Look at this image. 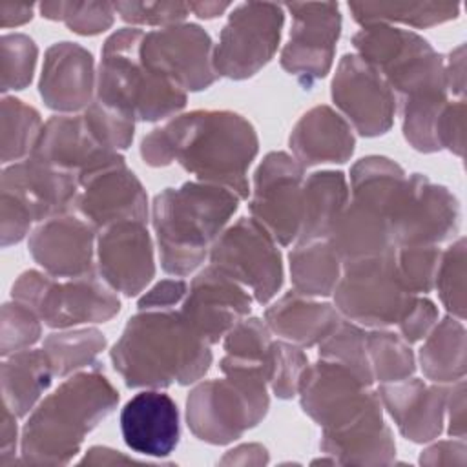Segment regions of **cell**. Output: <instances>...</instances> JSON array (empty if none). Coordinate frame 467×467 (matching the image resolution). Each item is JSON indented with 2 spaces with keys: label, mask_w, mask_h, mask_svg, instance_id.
Masks as SVG:
<instances>
[{
  "label": "cell",
  "mask_w": 467,
  "mask_h": 467,
  "mask_svg": "<svg viewBox=\"0 0 467 467\" xmlns=\"http://www.w3.org/2000/svg\"><path fill=\"white\" fill-rule=\"evenodd\" d=\"M113 368L130 389H164L199 381L212 365L210 343L181 310H140L109 350Z\"/></svg>",
  "instance_id": "cell-2"
},
{
  "label": "cell",
  "mask_w": 467,
  "mask_h": 467,
  "mask_svg": "<svg viewBox=\"0 0 467 467\" xmlns=\"http://www.w3.org/2000/svg\"><path fill=\"white\" fill-rule=\"evenodd\" d=\"M447 390L449 387L441 383L429 385L410 376L401 381L381 383L378 396L400 434L409 441L425 443L443 431Z\"/></svg>",
  "instance_id": "cell-24"
},
{
  "label": "cell",
  "mask_w": 467,
  "mask_h": 467,
  "mask_svg": "<svg viewBox=\"0 0 467 467\" xmlns=\"http://www.w3.org/2000/svg\"><path fill=\"white\" fill-rule=\"evenodd\" d=\"M365 347L372 378L379 383L401 381L414 374V352L400 334L387 328H374L365 336Z\"/></svg>",
  "instance_id": "cell-39"
},
{
  "label": "cell",
  "mask_w": 467,
  "mask_h": 467,
  "mask_svg": "<svg viewBox=\"0 0 467 467\" xmlns=\"http://www.w3.org/2000/svg\"><path fill=\"white\" fill-rule=\"evenodd\" d=\"M42 348L49 356L53 372L67 378L84 367L97 365V356L106 348V336L99 328H58L44 339Z\"/></svg>",
  "instance_id": "cell-38"
},
{
  "label": "cell",
  "mask_w": 467,
  "mask_h": 467,
  "mask_svg": "<svg viewBox=\"0 0 467 467\" xmlns=\"http://www.w3.org/2000/svg\"><path fill=\"white\" fill-rule=\"evenodd\" d=\"M297 394L303 412L328 431L354 420L374 390L350 368L319 358L303 370Z\"/></svg>",
  "instance_id": "cell-18"
},
{
  "label": "cell",
  "mask_w": 467,
  "mask_h": 467,
  "mask_svg": "<svg viewBox=\"0 0 467 467\" xmlns=\"http://www.w3.org/2000/svg\"><path fill=\"white\" fill-rule=\"evenodd\" d=\"M288 40L281 51V67L303 88L327 77L341 33V13L336 2H292Z\"/></svg>",
  "instance_id": "cell-15"
},
{
  "label": "cell",
  "mask_w": 467,
  "mask_h": 467,
  "mask_svg": "<svg viewBox=\"0 0 467 467\" xmlns=\"http://www.w3.org/2000/svg\"><path fill=\"white\" fill-rule=\"evenodd\" d=\"M259 151L255 128L228 109H193L151 130L140 142V157L161 168L179 162L197 181L223 186L239 199L250 193L248 168Z\"/></svg>",
  "instance_id": "cell-1"
},
{
  "label": "cell",
  "mask_w": 467,
  "mask_h": 467,
  "mask_svg": "<svg viewBox=\"0 0 467 467\" xmlns=\"http://www.w3.org/2000/svg\"><path fill=\"white\" fill-rule=\"evenodd\" d=\"M75 210L97 230L119 221H146L148 195L120 153L78 175Z\"/></svg>",
  "instance_id": "cell-16"
},
{
  "label": "cell",
  "mask_w": 467,
  "mask_h": 467,
  "mask_svg": "<svg viewBox=\"0 0 467 467\" xmlns=\"http://www.w3.org/2000/svg\"><path fill=\"white\" fill-rule=\"evenodd\" d=\"M308 365V358L301 347L290 341L272 343V365L268 385L272 392L281 400H290L297 394V385L303 370Z\"/></svg>",
  "instance_id": "cell-47"
},
{
  "label": "cell",
  "mask_w": 467,
  "mask_h": 467,
  "mask_svg": "<svg viewBox=\"0 0 467 467\" xmlns=\"http://www.w3.org/2000/svg\"><path fill=\"white\" fill-rule=\"evenodd\" d=\"M405 181L403 168L383 155L363 157L350 168L352 199L379 208L389 217V223Z\"/></svg>",
  "instance_id": "cell-35"
},
{
  "label": "cell",
  "mask_w": 467,
  "mask_h": 467,
  "mask_svg": "<svg viewBox=\"0 0 467 467\" xmlns=\"http://www.w3.org/2000/svg\"><path fill=\"white\" fill-rule=\"evenodd\" d=\"M139 55L146 67L164 75L186 93L202 91L217 80L212 38L192 22L144 33Z\"/></svg>",
  "instance_id": "cell-13"
},
{
  "label": "cell",
  "mask_w": 467,
  "mask_h": 467,
  "mask_svg": "<svg viewBox=\"0 0 467 467\" xmlns=\"http://www.w3.org/2000/svg\"><path fill=\"white\" fill-rule=\"evenodd\" d=\"M2 403L18 418L27 416L55 378L53 365L44 348H24L2 361Z\"/></svg>",
  "instance_id": "cell-31"
},
{
  "label": "cell",
  "mask_w": 467,
  "mask_h": 467,
  "mask_svg": "<svg viewBox=\"0 0 467 467\" xmlns=\"http://www.w3.org/2000/svg\"><path fill=\"white\" fill-rule=\"evenodd\" d=\"M352 46L385 78L396 100L429 84H447L443 57L414 31L370 24L352 36Z\"/></svg>",
  "instance_id": "cell-9"
},
{
  "label": "cell",
  "mask_w": 467,
  "mask_h": 467,
  "mask_svg": "<svg viewBox=\"0 0 467 467\" xmlns=\"http://www.w3.org/2000/svg\"><path fill=\"white\" fill-rule=\"evenodd\" d=\"M221 465H265L268 463V451L261 443H243L228 451L221 460Z\"/></svg>",
  "instance_id": "cell-59"
},
{
  "label": "cell",
  "mask_w": 467,
  "mask_h": 467,
  "mask_svg": "<svg viewBox=\"0 0 467 467\" xmlns=\"http://www.w3.org/2000/svg\"><path fill=\"white\" fill-rule=\"evenodd\" d=\"M16 418L18 416L5 403H2V425H0V465L2 467L15 462L16 438H18Z\"/></svg>",
  "instance_id": "cell-57"
},
{
  "label": "cell",
  "mask_w": 467,
  "mask_h": 467,
  "mask_svg": "<svg viewBox=\"0 0 467 467\" xmlns=\"http://www.w3.org/2000/svg\"><path fill=\"white\" fill-rule=\"evenodd\" d=\"M188 292V285L181 277L162 279L155 283L144 296H140L139 310H168L177 303H182Z\"/></svg>",
  "instance_id": "cell-54"
},
{
  "label": "cell",
  "mask_w": 467,
  "mask_h": 467,
  "mask_svg": "<svg viewBox=\"0 0 467 467\" xmlns=\"http://www.w3.org/2000/svg\"><path fill=\"white\" fill-rule=\"evenodd\" d=\"M33 7L31 2L0 0V26L7 29L29 22L33 18Z\"/></svg>",
  "instance_id": "cell-61"
},
{
  "label": "cell",
  "mask_w": 467,
  "mask_h": 467,
  "mask_svg": "<svg viewBox=\"0 0 467 467\" xmlns=\"http://www.w3.org/2000/svg\"><path fill=\"white\" fill-rule=\"evenodd\" d=\"M319 449L343 465L392 463L396 443L390 427L383 420V405L378 390L363 410L348 423L323 431Z\"/></svg>",
  "instance_id": "cell-25"
},
{
  "label": "cell",
  "mask_w": 467,
  "mask_h": 467,
  "mask_svg": "<svg viewBox=\"0 0 467 467\" xmlns=\"http://www.w3.org/2000/svg\"><path fill=\"white\" fill-rule=\"evenodd\" d=\"M330 95L345 120L361 137H378L392 128L396 95L385 78L356 53L341 57Z\"/></svg>",
  "instance_id": "cell-17"
},
{
  "label": "cell",
  "mask_w": 467,
  "mask_h": 467,
  "mask_svg": "<svg viewBox=\"0 0 467 467\" xmlns=\"http://www.w3.org/2000/svg\"><path fill=\"white\" fill-rule=\"evenodd\" d=\"M115 13L131 26H171L181 24L188 13V4L182 2H117Z\"/></svg>",
  "instance_id": "cell-49"
},
{
  "label": "cell",
  "mask_w": 467,
  "mask_h": 467,
  "mask_svg": "<svg viewBox=\"0 0 467 467\" xmlns=\"http://www.w3.org/2000/svg\"><path fill=\"white\" fill-rule=\"evenodd\" d=\"M272 343L270 328L265 321L259 317H243L224 334L223 347L228 359L263 370L268 381Z\"/></svg>",
  "instance_id": "cell-41"
},
{
  "label": "cell",
  "mask_w": 467,
  "mask_h": 467,
  "mask_svg": "<svg viewBox=\"0 0 467 467\" xmlns=\"http://www.w3.org/2000/svg\"><path fill=\"white\" fill-rule=\"evenodd\" d=\"M334 306L359 327L387 328L398 325L416 296L396 266V248L376 257L343 263L334 288Z\"/></svg>",
  "instance_id": "cell-8"
},
{
  "label": "cell",
  "mask_w": 467,
  "mask_h": 467,
  "mask_svg": "<svg viewBox=\"0 0 467 467\" xmlns=\"http://www.w3.org/2000/svg\"><path fill=\"white\" fill-rule=\"evenodd\" d=\"M11 297L33 308L40 321L51 328L104 323L120 310L117 292L97 270L69 279L26 270L13 283Z\"/></svg>",
  "instance_id": "cell-7"
},
{
  "label": "cell",
  "mask_w": 467,
  "mask_h": 467,
  "mask_svg": "<svg viewBox=\"0 0 467 467\" xmlns=\"http://www.w3.org/2000/svg\"><path fill=\"white\" fill-rule=\"evenodd\" d=\"M0 190L20 201L35 223H42L75 208L78 175L29 155L4 168Z\"/></svg>",
  "instance_id": "cell-22"
},
{
  "label": "cell",
  "mask_w": 467,
  "mask_h": 467,
  "mask_svg": "<svg viewBox=\"0 0 467 467\" xmlns=\"http://www.w3.org/2000/svg\"><path fill=\"white\" fill-rule=\"evenodd\" d=\"M447 91L463 99L465 93V44L456 46L445 60Z\"/></svg>",
  "instance_id": "cell-58"
},
{
  "label": "cell",
  "mask_w": 467,
  "mask_h": 467,
  "mask_svg": "<svg viewBox=\"0 0 467 467\" xmlns=\"http://www.w3.org/2000/svg\"><path fill=\"white\" fill-rule=\"evenodd\" d=\"M250 308L252 296L246 288L213 265L195 274L181 303V314L210 345L224 337L237 321L250 314Z\"/></svg>",
  "instance_id": "cell-20"
},
{
  "label": "cell",
  "mask_w": 467,
  "mask_h": 467,
  "mask_svg": "<svg viewBox=\"0 0 467 467\" xmlns=\"http://www.w3.org/2000/svg\"><path fill=\"white\" fill-rule=\"evenodd\" d=\"M27 246L33 259L53 277L69 279L95 272L97 228L82 217L62 213L38 223Z\"/></svg>",
  "instance_id": "cell-21"
},
{
  "label": "cell",
  "mask_w": 467,
  "mask_h": 467,
  "mask_svg": "<svg viewBox=\"0 0 467 467\" xmlns=\"http://www.w3.org/2000/svg\"><path fill=\"white\" fill-rule=\"evenodd\" d=\"M436 142L451 153L463 157L465 150V102L463 99L447 100L440 109L434 124Z\"/></svg>",
  "instance_id": "cell-51"
},
{
  "label": "cell",
  "mask_w": 467,
  "mask_h": 467,
  "mask_svg": "<svg viewBox=\"0 0 467 467\" xmlns=\"http://www.w3.org/2000/svg\"><path fill=\"white\" fill-rule=\"evenodd\" d=\"M142 36L139 27H122L106 38L97 69L95 100L133 120L155 122L175 117L186 106L188 93L142 64L139 55Z\"/></svg>",
  "instance_id": "cell-5"
},
{
  "label": "cell",
  "mask_w": 467,
  "mask_h": 467,
  "mask_svg": "<svg viewBox=\"0 0 467 467\" xmlns=\"http://www.w3.org/2000/svg\"><path fill=\"white\" fill-rule=\"evenodd\" d=\"M97 73L93 55L75 42H57L44 55L38 91L47 108L80 113L95 100Z\"/></svg>",
  "instance_id": "cell-23"
},
{
  "label": "cell",
  "mask_w": 467,
  "mask_h": 467,
  "mask_svg": "<svg viewBox=\"0 0 467 467\" xmlns=\"http://www.w3.org/2000/svg\"><path fill=\"white\" fill-rule=\"evenodd\" d=\"M119 403V390L99 368L78 370L36 403L20 434V462L64 465Z\"/></svg>",
  "instance_id": "cell-3"
},
{
  "label": "cell",
  "mask_w": 467,
  "mask_h": 467,
  "mask_svg": "<svg viewBox=\"0 0 467 467\" xmlns=\"http://www.w3.org/2000/svg\"><path fill=\"white\" fill-rule=\"evenodd\" d=\"M35 221L31 219L29 212L24 208L20 201L13 195L0 192V234H2V246L20 243L27 234Z\"/></svg>",
  "instance_id": "cell-52"
},
{
  "label": "cell",
  "mask_w": 467,
  "mask_h": 467,
  "mask_svg": "<svg viewBox=\"0 0 467 467\" xmlns=\"http://www.w3.org/2000/svg\"><path fill=\"white\" fill-rule=\"evenodd\" d=\"M438 321V308L427 297H418L398 323L400 336L410 345L423 339Z\"/></svg>",
  "instance_id": "cell-53"
},
{
  "label": "cell",
  "mask_w": 467,
  "mask_h": 467,
  "mask_svg": "<svg viewBox=\"0 0 467 467\" xmlns=\"http://www.w3.org/2000/svg\"><path fill=\"white\" fill-rule=\"evenodd\" d=\"M441 250L434 244H414L396 248V266L414 294H429L434 288V277L438 270Z\"/></svg>",
  "instance_id": "cell-46"
},
{
  "label": "cell",
  "mask_w": 467,
  "mask_h": 467,
  "mask_svg": "<svg viewBox=\"0 0 467 467\" xmlns=\"http://www.w3.org/2000/svg\"><path fill=\"white\" fill-rule=\"evenodd\" d=\"M82 465H144V462H139L131 456H126L120 451L104 447V445H95L86 451L84 458L80 460Z\"/></svg>",
  "instance_id": "cell-60"
},
{
  "label": "cell",
  "mask_w": 467,
  "mask_h": 467,
  "mask_svg": "<svg viewBox=\"0 0 467 467\" xmlns=\"http://www.w3.org/2000/svg\"><path fill=\"white\" fill-rule=\"evenodd\" d=\"M465 440L452 438L436 441L420 454L421 465H465L467 462Z\"/></svg>",
  "instance_id": "cell-55"
},
{
  "label": "cell",
  "mask_w": 467,
  "mask_h": 467,
  "mask_svg": "<svg viewBox=\"0 0 467 467\" xmlns=\"http://www.w3.org/2000/svg\"><path fill=\"white\" fill-rule=\"evenodd\" d=\"M285 24L283 5L244 2L234 7L213 47L217 77L243 80L265 67L277 51Z\"/></svg>",
  "instance_id": "cell-11"
},
{
  "label": "cell",
  "mask_w": 467,
  "mask_h": 467,
  "mask_svg": "<svg viewBox=\"0 0 467 467\" xmlns=\"http://www.w3.org/2000/svg\"><path fill=\"white\" fill-rule=\"evenodd\" d=\"M341 321L337 308L296 290L283 294L265 310L270 332L297 347L319 345Z\"/></svg>",
  "instance_id": "cell-29"
},
{
  "label": "cell",
  "mask_w": 467,
  "mask_h": 467,
  "mask_svg": "<svg viewBox=\"0 0 467 467\" xmlns=\"http://www.w3.org/2000/svg\"><path fill=\"white\" fill-rule=\"evenodd\" d=\"M294 159L303 166L347 162L356 146L352 126L330 106H314L299 117L288 139Z\"/></svg>",
  "instance_id": "cell-28"
},
{
  "label": "cell",
  "mask_w": 467,
  "mask_h": 467,
  "mask_svg": "<svg viewBox=\"0 0 467 467\" xmlns=\"http://www.w3.org/2000/svg\"><path fill=\"white\" fill-rule=\"evenodd\" d=\"M120 432L124 443L139 454H171L181 438L175 401L157 389L137 392L120 410Z\"/></svg>",
  "instance_id": "cell-26"
},
{
  "label": "cell",
  "mask_w": 467,
  "mask_h": 467,
  "mask_svg": "<svg viewBox=\"0 0 467 467\" xmlns=\"http://www.w3.org/2000/svg\"><path fill=\"white\" fill-rule=\"evenodd\" d=\"M348 204V184L343 171L321 170L303 182V213L297 243L328 239L334 223Z\"/></svg>",
  "instance_id": "cell-32"
},
{
  "label": "cell",
  "mask_w": 467,
  "mask_h": 467,
  "mask_svg": "<svg viewBox=\"0 0 467 467\" xmlns=\"http://www.w3.org/2000/svg\"><path fill=\"white\" fill-rule=\"evenodd\" d=\"M303 182L305 168L286 151L266 153L254 173L248 210L283 246L299 237Z\"/></svg>",
  "instance_id": "cell-12"
},
{
  "label": "cell",
  "mask_w": 467,
  "mask_h": 467,
  "mask_svg": "<svg viewBox=\"0 0 467 467\" xmlns=\"http://www.w3.org/2000/svg\"><path fill=\"white\" fill-rule=\"evenodd\" d=\"M447 432L452 438L465 440V381H454L447 390L445 401Z\"/></svg>",
  "instance_id": "cell-56"
},
{
  "label": "cell",
  "mask_w": 467,
  "mask_h": 467,
  "mask_svg": "<svg viewBox=\"0 0 467 467\" xmlns=\"http://www.w3.org/2000/svg\"><path fill=\"white\" fill-rule=\"evenodd\" d=\"M219 368L224 378L197 383L186 398V423L197 440L210 445L241 438L263 421L270 407L263 370L226 356Z\"/></svg>",
  "instance_id": "cell-6"
},
{
  "label": "cell",
  "mask_w": 467,
  "mask_h": 467,
  "mask_svg": "<svg viewBox=\"0 0 467 467\" xmlns=\"http://www.w3.org/2000/svg\"><path fill=\"white\" fill-rule=\"evenodd\" d=\"M38 9H40V15L47 20H62L64 2H42Z\"/></svg>",
  "instance_id": "cell-63"
},
{
  "label": "cell",
  "mask_w": 467,
  "mask_h": 467,
  "mask_svg": "<svg viewBox=\"0 0 467 467\" xmlns=\"http://www.w3.org/2000/svg\"><path fill=\"white\" fill-rule=\"evenodd\" d=\"M40 113L16 97L2 99V162H18L31 155L42 130Z\"/></svg>",
  "instance_id": "cell-40"
},
{
  "label": "cell",
  "mask_w": 467,
  "mask_h": 467,
  "mask_svg": "<svg viewBox=\"0 0 467 467\" xmlns=\"http://www.w3.org/2000/svg\"><path fill=\"white\" fill-rule=\"evenodd\" d=\"M434 288L445 310L458 319H465V237H458L441 252Z\"/></svg>",
  "instance_id": "cell-43"
},
{
  "label": "cell",
  "mask_w": 467,
  "mask_h": 467,
  "mask_svg": "<svg viewBox=\"0 0 467 467\" xmlns=\"http://www.w3.org/2000/svg\"><path fill=\"white\" fill-rule=\"evenodd\" d=\"M445 84H431L418 88L396 102L401 109V128L405 140L421 153L438 151L434 124L440 109L449 100Z\"/></svg>",
  "instance_id": "cell-37"
},
{
  "label": "cell",
  "mask_w": 467,
  "mask_h": 467,
  "mask_svg": "<svg viewBox=\"0 0 467 467\" xmlns=\"http://www.w3.org/2000/svg\"><path fill=\"white\" fill-rule=\"evenodd\" d=\"M239 201L234 192L202 181L159 192L151 202V224L162 270L175 277L193 274L228 226Z\"/></svg>",
  "instance_id": "cell-4"
},
{
  "label": "cell",
  "mask_w": 467,
  "mask_h": 467,
  "mask_svg": "<svg viewBox=\"0 0 467 467\" xmlns=\"http://www.w3.org/2000/svg\"><path fill=\"white\" fill-rule=\"evenodd\" d=\"M460 228V202L443 184L423 173L407 177L390 215L394 246L434 244L452 239Z\"/></svg>",
  "instance_id": "cell-14"
},
{
  "label": "cell",
  "mask_w": 467,
  "mask_h": 467,
  "mask_svg": "<svg viewBox=\"0 0 467 467\" xmlns=\"http://www.w3.org/2000/svg\"><path fill=\"white\" fill-rule=\"evenodd\" d=\"M38 49L31 36L24 33H7L0 40V73L2 91L24 89L31 84Z\"/></svg>",
  "instance_id": "cell-44"
},
{
  "label": "cell",
  "mask_w": 467,
  "mask_h": 467,
  "mask_svg": "<svg viewBox=\"0 0 467 467\" xmlns=\"http://www.w3.org/2000/svg\"><path fill=\"white\" fill-rule=\"evenodd\" d=\"M99 275L128 297L140 294L155 275L153 241L142 221H119L97 234Z\"/></svg>",
  "instance_id": "cell-19"
},
{
  "label": "cell",
  "mask_w": 467,
  "mask_h": 467,
  "mask_svg": "<svg viewBox=\"0 0 467 467\" xmlns=\"http://www.w3.org/2000/svg\"><path fill=\"white\" fill-rule=\"evenodd\" d=\"M294 290L310 297H327L334 292L343 263L328 239L297 243L288 255Z\"/></svg>",
  "instance_id": "cell-34"
},
{
  "label": "cell",
  "mask_w": 467,
  "mask_h": 467,
  "mask_svg": "<svg viewBox=\"0 0 467 467\" xmlns=\"http://www.w3.org/2000/svg\"><path fill=\"white\" fill-rule=\"evenodd\" d=\"M40 317L33 308L16 299L2 305L0 354L4 358L13 352L33 347L40 339Z\"/></svg>",
  "instance_id": "cell-45"
},
{
  "label": "cell",
  "mask_w": 467,
  "mask_h": 467,
  "mask_svg": "<svg viewBox=\"0 0 467 467\" xmlns=\"http://www.w3.org/2000/svg\"><path fill=\"white\" fill-rule=\"evenodd\" d=\"M115 7L108 2H64L62 22L77 35L93 36L113 26Z\"/></svg>",
  "instance_id": "cell-50"
},
{
  "label": "cell",
  "mask_w": 467,
  "mask_h": 467,
  "mask_svg": "<svg viewBox=\"0 0 467 467\" xmlns=\"http://www.w3.org/2000/svg\"><path fill=\"white\" fill-rule=\"evenodd\" d=\"M465 348V327L462 319L447 316L436 321L418 352L423 376L441 385L463 379L467 368Z\"/></svg>",
  "instance_id": "cell-33"
},
{
  "label": "cell",
  "mask_w": 467,
  "mask_h": 467,
  "mask_svg": "<svg viewBox=\"0 0 467 467\" xmlns=\"http://www.w3.org/2000/svg\"><path fill=\"white\" fill-rule=\"evenodd\" d=\"M210 265L248 288L259 305H266L283 285V257L277 241L254 217H239L215 239Z\"/></svg>",
  "instance_id": "cell-10"
},
{
  "label": "cell",
  "mask_w": 467,
  "mask_h": 467,
  "mask_svg": "<svg viewBox=\"0 0 467 467\" xmlns=\"http://www.w3.org/2000/svg\"><path fill=\"white\" fill-rule=\"evenodd\" d=\"M190 11H193L199 18H215L219 15H223L230 4L228 2H190L188 4Z\"/></svg>",
  "instance_id": "cell-62"
},
{
  "label": "cell",
  "mask_w": 467,
  "mask_h": 467,
  "mask_svg": "<svg viewBox=\"0 0 467 467\" xmlns=\"http://www.w3.org/2000/svg\"><path fill=\"white\" fill-rule=\"evenodd\" d=\"M328 241L341 263L383 255L396 248L389 217L379 208L358 199L343 208Z\"/></svg>",
  "instance_id": "cell-30"
},
{
  "label": "cell",
  "mask_w": 467,
  "mask_h": 467,
  "mask_svg": "<svg viewBox=\"0 0 467 467\" xmlns=\"http://www.w3.org/2000/svg\"><path fill=\"white\" fill-rule=\"evenodd\" d=\"M363 328L348 319H341L337 327L319 343V358L336 361L350 368L363 383L372 385V370L367 358Z\"/></svg>",
  "instance_id": "cell-42"
},
{
  "label": "cell",
  "mask_w": 467,
  "mask_h": 467,
  "mask_svg": "<svg viewBox=\"0 0 467 467\" xmlns=\"http://www.w3.org/2000/svg\"><path fill=\"white\" fill-rule=\"evenodd\" d=\"M113 153L89 128L84 113H60L44 122L31 157L80 175Z\"/></svg>",
  "instance_id": "cell-27"
},
{
  "label": "cell",
  "mask_w": 467,
  "mask_h": 467,
  "mask_svg": "<svg viewBox=\"0 0 467 467\" xmlns=\"http://www.w3.org/2000/svg\"><path fill=\"white\" fill-rule=\"evenodd\" d=\"M352 18L363 27L370 24H405L410 27H432L458 16L456 2H350Z\"/></svg>",
  "instance_id": "cell-36"
},
{
  "label": "cell",
  "mask_w": 467,
  "mask_h": 467,
  "mask_svg": "<svg viewBox=\"0 0 467 467\" xmlns=\"http://www.w3.org/2000/svg\"><path fill=\"white\" fill-rule=\"evenodd\" d=\"M84 117L97 139L111 151L126 150L133 140L135 120L113 108L93 100L84 111Z\"/></svg>",
  "instance_id": "cell-48"
}]
</instances>
